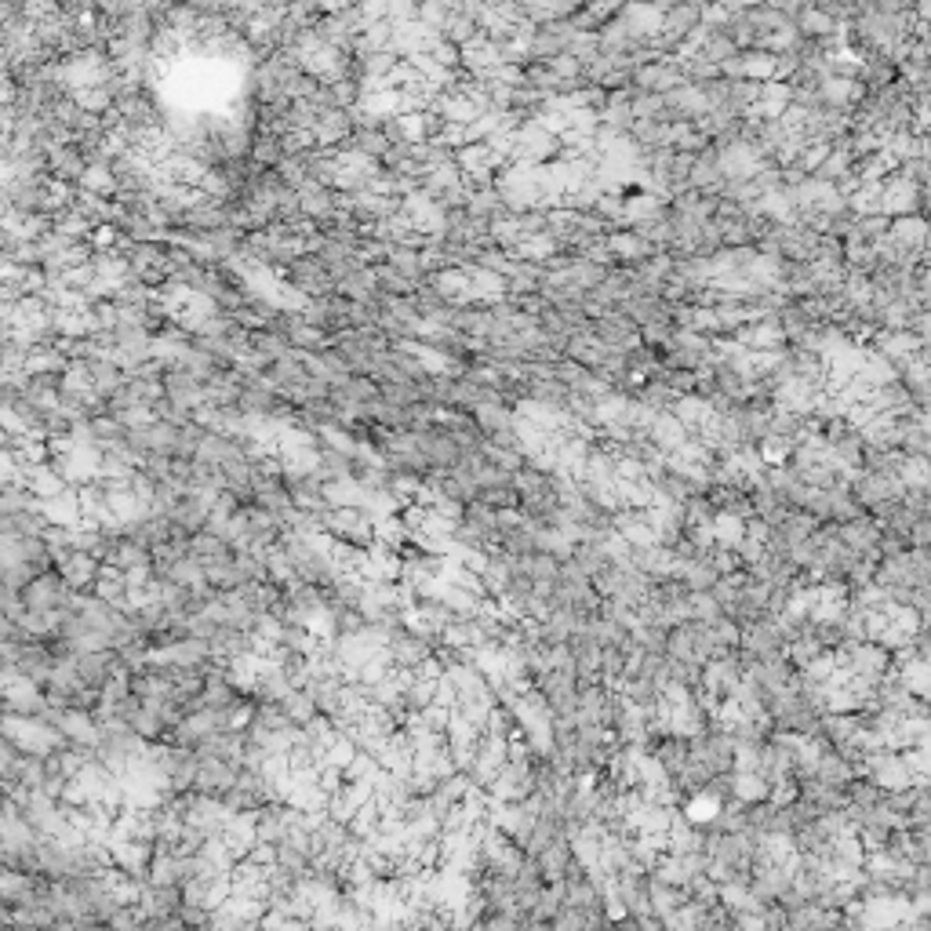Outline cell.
<instances>
[{
    "mask_svg": "<svg viewBox=\"0 0 931 931\" xmlns=\"http://www.w3.org/2000/svg\"><path fill=\"white\" fill-rule=\"evenodd\" d=\"M797 797H801L808 808L819 811V815L844 811V804H848V797H844V786H830V782H819V779H804L801 790H797Z\"/></svg>",
    "mask_w": 931,
    "mask_h": 931,
    "instance_id": "20",
    "label": "cell"
},
{
    "mask_svg": "<svg viewBox=\"0 0 931 931\" xmlns=\"http://www.w3.org/2000/svg\"><path fill=\"white\" fill-rule=\"evenodd\" d=\"M277 710L288 717V724L291 728H306V724L317 717V706H313V699L306 695L302 688H291L288 695H284L281 702H277Z\"/></svg>",
    "mask_w": 931,
    "mask_h": 931,
    "instance_id": "26",
    "label": "cell"
},
{
    "mask_svg": "<svg viewBox=\"0 0 931 931\" xmlns=\"http://www.w3.org/2000/svg\"><path fill=\"white\" fill-rule=\"evenodd\" d=\"M793 666L786 662V655L782 659H764V662H753L750 670H746V681H753L757 688L764 691V695H779V691H786L793 684Z\"/></svg>",
    "mask_w": 931,
    "mask_h": 931,
    "instance_id": "18",
    "label": "cell"
},
{
    "mask_svg": "<svg viewBox=\"0 0 931 931\" xmlns=\"http://www.w3.org/2000/svg\"><path fill=\"white\" fill-rule=\"evenodd\" d=\"M470 415H473V422H477V430L484 433V441H488L491 433H502V430H513V426H517V411L502 401L481 404V408H473Z\"/></svg>",
    "mask_w": 931,
    "mask_h": 931,
    "instance_id": "23",
    "label": "cell"
},
{
    "mask_svg": "<svg viewBox=\"0 0 931 931\" xmlns=\"http://www.w3.org/2000/svg\"><path fill=\"white\" fill-rule=\"evenodd\" d=\"M386 655H390L393 670L401 673H419L426 662L437 655V641L433 637H426L422 630H415L411 622H404V626H397V630L386 637Z\"/></svg>",
    "mask_w": 931,
    "mask_h": 931,
    "instance_id": "1",
    "label": "cell"
},
{
    "mask_svg": "<svg viewBox=\"0 0 931 931\" xmlns=\"http://www.w3.org/2000/svg\"><path fill=\"white\" fill-rule=\"evenodd\" d=\"M531 862H535V870L542 873V881L546 884H561L564 873L571 870V841H553L546 844V848L539 851V855H531Z\"/></svg>",
    "mask_w": 931,
    "mask_h": 931,
    "instance_id": "21",
    "label": "cell"
},
{
    "mask_svg": "<svg viewBox=\"0 0 931 931\" xmlns=\"http://www.w3.org/2000/svg\"><path fill=\"white\" fill-rule=\"evenodd\" d=\"M571 41H575V26L568 19L564 22H546V26H535V33L524 44V66H550L553 59L568 55Z\"/></svg>",
    "mask_w": 931,
    "mask_h": 931,
    "instance_id": "3",
    "label": "cell"
},
{
    "mask_svg": "<svg viewBox=\"0 0 931 931\" xmlns=\"http://www.w3.org/2000/svg\"><path fill=\"white\" fill-rule=\"evenodd\" d=\"M73 597H77V593L62 582L59 571L51 568V571H41V575H33L30 586L22 590V608L26 611H70Z\"/></svg>",
    "mask_w": 931,
    "mask_h": 931,
    "instance_id": "5",
    "label": "cell"
},
{
    "mask_svg": "<svg viewBox=\"0 0 931 931\" xmlns=\"http://www.w3.org/2000/svg\"><path fill=\"white\" fill-rule=\"evenodd\" d=\"M590 335L601 342V346H608V350H630V346L641 342V328H637V324H633L622 310H611V313H601V317H593Z\"/></svg>",
    "mask_w": 931,
    "mask_h": 931,
    "instance_id": "8",
    "label": "cell"
},
{
    "mask_svg": "<svg viewBox=\"0 0 931 931\" xmlns=\"http://www.w3.org/2000/svg\"><path fill=\"white\" fill-rule=\"evenodd\" d=\"M91 593H95L99 601L113 604V608H124V597H128V579H124L121 571L102 568L99 582H95V590H91Z\"/></svg>",
    "mask_w": 931,
    "mask_h": 931,
    "instance_id": "28",
    "label": "cell"
},
{
    "mask_svg": "<svg viewBox=\"0 0 931 931\" xmlns=\"http://www.w3.org/2000/svg\"><path fill=\"white\" fill-rule=\"evenodd\" d=\"M121 535L142 550H157V546H168L175 535H171V521L161 513H135L131 521L121 524Z\"/></svg>",
    "mask_w": 931,
    "mask_h": 931,
    "instance_id": "12",
    "label": "cell"
},
{
    "mask_svg": "<svg viewBox=\"0 0 931 931\" xmlns=\"http://www.w3.org/2000/svg\"><path fill=\"white\" fill-rule=\"evenodd\" d=\"M281 281L288 284L291 291H299L302 302H313V299H324V295H335V281H331V273L324 270V262L317 259V255H295V259L284 266Z\"/></svg>",
    "mask_w": 931,
    "mask_h": 931,
    "instance_id": "2",
    "label": "cell"
},
{
    "mask_svg": "<svg viewBox=\"0 0 931 931\" xmlns=\"http://www.w3.org/2000/svg\"><path fill=\"white\" fill-rule=\"evenodd\" d=\"M211 913H215V910H204V906H197V902L182 899L179 913H175V921H179L186 931H208L211 928Z\"/></svg>",
    "mask_w": 931,
    "mask_h": 931,
    "instance_id": "31",
    "label": "cell"
},
{
    "mask_svg": "<svg viewBox=\"0 0 931 931\" xmlns=\"http://www.w3.org/2000/svg\"><path fill=\"white\" fill-rule=\"evenodd\" d=\"M295 197H299V215L306 222H313V226H321L328 215H335V211L342 208V197L331 186H321V182H302L299 190H295Z\"/></svg>",
    "mask_w": 931,
    "mask_h": 931,
    "instance_id": "13",
    "label": "cell"
},
{
    "mask_svg": "<svg viewBox=\"0 0 931 931\" xmlns=\"http://www.w3.org/2000/svg\"><path fill=\"white\" fill-rule=\"evenodd\" d=\"M135 906L146 921H161V917H175L182 906V891L179 888H161V884H142L139 895H135Z\"/></svg>",
    "mask_w": 931,
    "mask_h": 931,
    "instance_id": "16",
    "label": "cell"
},
{
    "mask_svg": "<svg viewBox=\"0 0 931 931\" xmlns=\"http://www.w3.org/2000/svg\"><path fill=\"white\" fill-rule=\"evenodd\" d=\"M575 568L586 575V579H597L604 568L611 564V557H608V550L604 546H597V542H575L571 546V557H568Z\"/></svg>",
    "mask_w": 931,
    "mask_h": 931,
    "instance_id": "25",
    "label": "cell"
},
{
    "mask_svg": "<svg viewBox=\"0 0 931 931\" xmlns=\"http://www.w3.org/2000/svg\"><path fill=\"white\" fill-rule=\"evenodd\" d=\"M88 171V157L77 150V142H59L48 150V175L51 182H66V186H77Z\"/></svg>",
    "mask_w": 931,
    "mask_h": 931,
    "instance_id": "15",
    "label": "cell"
},
{
    "mask_svg": "<svg viewBox=\"0 0 931 931\" xmlns=\"http://www.w3.org/2000/svg\"><path fill=\"white\" fill-rule=\"evenodd\" d=\"M237 764L230 761H219V757H197V775H193V793H201V797H215V801H222L226 793L233 790V782H237Z\"/></svg>",
    "mask_w": 931,
    "mask_h": 931,
    "instance_id": "10",
    "label": "cell"
},
{
    "mask_svg": "<svg viewBox=\"0 0 931 931\" xmlns=\"http://www.w3.org/2000/svg\"><path fill=\"white\" fill-rule=\"evenodd\" d=\"M73 662V673H77V684H81L84 691H95V695H102V688L110 684L113 670L121 666V659L113 655V651H84V655H70Z\"/></svg>",
    "mask_w": 931,
    "mask_h": 931,
    "instance_id": "11",
    "label": "cell"
},
{
    "mask_svg": "<svg viewBox=\"0 0 931 931\" xmlns=\"http://www.w3.org/2000/svg\"><path fill=\"white\" fill-rule=\"evenodd\" d=\"M517 921L521 917H510V913H495V910H484L477 921L470 924V931H517Z\"/></svg>",
    "mask_w": 931,
    "mask_h": 931,
    "instance_id": "32",
    "label": "cell"
},
{
    "mask_svg": "<svg viewBox=\"0 0 931 931\" xmlns=\"http://www.w3.org/2000/svg\"><path fill=\"white\" fill-rule=\"evenodd\" d=\"M837 535H841L844 546L855 550L859 557H866V561H881V557H877L881 524L873 521V517H855V521H848V524H837Z\"/></svg>",
    "mask_w": 931,
    "mask_h": 931,
    "instance_id": "17",
    "label": "cell"
},
{
    "mask_svg": "<svg viewBox=\"0 0 931 931\" xmlns=\"http://www.w3.org/2000/svg\"><path fill=\"white\" fill-rule=\"evenodd\" d=\"M77 190L95 193V197H106V201H113V197H117V182H113V168H110V164H88V171H84V179L77 182Z\"/></svg>",
    "mask_w": 931,
    "mask_h": 931,
    "instance_id": "27",
    "label": "cell"
},
{
    "mask_svg": "<svg viewBox=\"0 0 931 931\" xmlns=\"http://www.w3.org/2000/svg\"><path fill=\"white\" fill-rule=\"evenodd\" d=\"M161 393H164V404L175 411H186V415H193V411L204 404V386L197 379H193L190 371L182 368H168L161 375Z\"/></svg>",
    "mask_w": 931,
    "mask_h": 931,
    "instance_id": "9",
    "label": "cell"
},
{
    "mask_svg": "<svg viewBox=\"0 0 931 931\" xmlns=\"http://www.w3.org/2000/svg\"><path fill=\"white\" fill-rule=\"evenodd\" d=\"M11 931H51V928H11Z\"/></svg>",
    "mask_w": 931,
    "mask_h": 931,
    "instance_id": "33",
    "label": "cell"
},
{
    "mask_svg": "<svg viewBox=\"0 0 931 931\" xmlns=\"http://www.w3.org/2000/svg\"><path fill=\"white\" fill-rule=\"evenodd\" d=\"M815 779L830 782V786H848L855 779V768H851L848 757H841L837 750H822L819 761H815Z\"/></svg>",
    "mask_w": 931,
    "mask_h": 931,
    "instance_id": "24",
    "label": "cell"
},
{
    "mask_svg": "<svg viewBox=\"0 0 931 931\" xmlns=\"http://www.w3.org/2000/svg\"><path fill=\"white\" fill-rule=\"evenodd\" d=\"M41 510V517L48 521V528H77V524L84 521L81 513V499H77V491H62L59 499H48L37 506Z\"/></svg>",
    "mask_w": 931,
    "mask_h": 931,
    "instance_id": "22",
    "label": "cell"
},
{
    "mask_svg": "<svg viewBox=\"0 0 931 931\" xmlns=\"http://www.w3.org/2000/svg\"><path fill=\"white\" fill-rule=\"evenodd\" d=\"M44 721L59 731V739L66 746L95 750V742H99V717H95V710H59V706H51L44 713Z\"/></svg>",
    "mask_w": 931,
    "mask_h": 931,
    "instance_id": "4",
    "label": "cell"
},
{
    "mask_svg": "<svg viewBox=\"0 0 931 931\" xmlns=\"http://www.w3.org/2000/svg\"><path fill=\"white\" fill-rule=\"evenodd\" d=\"M379 397L386 404H393V408H411V404H422L419 401V382H386V386H379Z\"/></svg>",
    "mask_w": 931,
    "mask_h": 931,
    "instance_id": "29",
    "label": "cell"
},
{
    "mask_svg": "<svg viewBox=\"0 0 931 931\" xmlns=\"http://www.w3.org/2000/svg\"><path fill=\"white\" fill-rule=\"evenodd\" d=\"M0 699H4V710H8L11 717H44V713L51 710V702L44 699V691L37 688V684L22 681V677H15L8 688L0 691Z\"/></svg>",
    "mask_w": 931,
    "mask_h": 931,
    "instance_id": "14",
    "label": "cell"
},
{
    "mask_svg": "<svg viewBox=\"0 0 931 931\" xmlns=\"http://www.w3.org/2000/svg\"><path fill=\"white\" fill-rule=\"evenodd\" d=\"M411 444L419 448V455L426 459V466L437 473H448L455 470V462H459V444H455V437H451L448 430H444L441 422H433V426H422V430L408 433Z\"/></svg>",
    "mask_w": 931,
    "mask_h": 931,
    "instance_id": "6",
    "label": "cell"
},
{
    "mask_svg": "<svg viewBox=\"0 0 931 931\" xmlns=\"http://www.w3.org/2000/svg\"><path fill=\"white\" fill-rule=\"evenodd\" d=\"M22 488L30 491L37 502H48V499H59L66 488V481H62L59 473H55V466L51 462H37V466H22Z\"/></svg>",
    "mask_w": 931,
    "mask_h": 931,
    "instance_id": "19",
    "label": "cell"
},
{
    "mask_svg": "<svg viewBox=\"0 0 931 931\" xmlns=\"http://www.w3.org/2000/svg\"><path fill=\"white\" fill-rule=\"evenodd\" d=\"M51 568L59 571L62 582L70 586L73 593H91L95 590V582H99L102 575V561H95L91 553H81V550H59L55 557H51Z\"/></svg>",
    "mask_w": 931,
    "mask_h": 931,
    "instance_id": "7",
    "label": "cell"
},
{
    "mask_svg": "<svg viewBox=\"0 0 931 931\" xmlns=\"http://www.w3.org/2000/svg\"><path fill=\"white\" fill-rule=\"evenodd\" d=\"M666 637H670L666 626H637L633 630V641L644 655H666Z\"/></svg>",
    "mask_w": 931,
    "mask_h": 931,
    "instance_id": "30",
    "label": "cell"
}]
</instances>
